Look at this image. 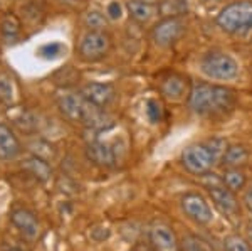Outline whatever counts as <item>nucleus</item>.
Segmentation results:
<instances>
[{"label": "nucleus", "mask_w": 252, "mask_h": 251, "mask_svg": "<svg viewBox=\"0 0 252 251\" xmlns=\"http://www.w3.org/2000/svg\"><path fill=\"white\" fill-rule=\"evenodd\" d=\"M223 248L225 251H252L249 241L239 234H230L223 240Z\"/></svg>", "instance_id": "25"}, {"label": "nucleus", "mask_w": 252, "mask_h": 251, "mask_svg": "<svg viewBox=\"0 0 252 251\" xmlns=\"http://www.w3.org/2000/svg\"><path fill=\"white\" fill-rule=\"evenodd\" d=\"M242 201H244V204H246V208L252 213V189H249V191L244 194V199Z\"/></svg>", "instance_id": "32"}, {"label": "nucleus", "mask_w": 252, "mask_h": 251, "mask_svg": "<svg viewBox=\"0 0 252 251\" xmlns=\"http://www.w3.org/2000/svg\"><path fill=\"white\" fill-rule=\"evenodd\" d=\"M22 169L29 172L32 177H35L39 182H47L49 179H51V174H52V169H51V165H49V160L40 159V157L34 155V153L24 159Z\"/></svg>", "instance_id": "15"}, {"label": "nucleus", "mask_w": 252, "mask_h": 251, "mask_svg": "<svg viewBox=\"0 0 252 251\" xmlns=\"http://www.w3.org/2000/svg\"><path fill=\"white\" fill-rule=\"evenodd\" d=\"M10 221H12V224H14L24 236L29 238V240H35V238L39 236V231H40L39 219L35 217L34 213L29 211V209H24V208L14 209V211L10 213Z\"/></svg>", "instance_id": "12"}, {"label": "nucleus", "mask_w": 252, "mask_h": 251, "mask_svg": "<svg viewBox=\"0 0 252 251\" xmlns=\"http://www.w3.org/2000/svg\"><path fill=\"white\" fill-rule=\"evenodd\" d=\"M251 222H252V217H251Z\"/></svg>", "instance_id": "36"}, {"label": "nucleus", "mask_w": 252, "mask_h": 251, "mask_svg": "<svg viewBox=\"0 0 252 251\" xmlns=\"http://www.w3.org/2000/svg\"><path fill=\"white\" fill-rule=\"evenodd\" d=\"M185 32V22L180 17H165L161 22H158L152 31V39L157 46L168 47L175 40L182 37Z\"/></svg>", "instance_id": "8"}, {"label": "nucleus", "mask_w": 252, "mask_h": 251, "mask_svg": "<svg viewBox=\"0 0 252 251\" xmlns=\"http://www.w3.org/2000/svg\"><path fill=\"white\" fill-rule=\"evenodd\" d=\"M126 9H128L131 19L140 24H146L155 15V7L150 2H143V0H129L126 3Z\"/></svg>", "instance_id": "17"}, {"label": "nucleus", "mask_w": 252, "mask_h": 251, "mask_svg": "<svg viewBox=\"0 0 252 251\" xmlns=\"http://www.w3.org/2000/svg\"><path fill=\"white\" fill-rule=\"evenodd\" d=\"M111 47V37L104 31H88L79 42V58L86 63L103 59Z\"/></svg>", "instance_id": "6"}, {"label": "nucleus", "mask_w": 252, "mask_h": 251, "mask_svg": "<svg viewBox=\"0 0 252 251\" xmlns=\"http://www.w3.org/2000/svg\"><path fill=\"white\" fill-rule=\"evenodd\" d=\"M145 111H146V116H148L150 123H160L161 118H163V108L161 105L158 103L157 100H148L145 105Z\"/></svg>", "instance_id": "27"}, {"label": "nucleus", "mask_w": 252, "mask_h": 251, "mask_svg": "<svg viewBox=\"0 0 252 251\" xmlns=\"http://www.w3.org/2000/svg\"><path fill=\"white\" fill-rule=\"evenodd\" d=\"M81 95L94 107L106 108L116 96V90L111 83H88L81 88Z\"/></svg>", "instance_id": "11"}, {"label": "nucleus", "mask_w": 252, "mask_h": 251, "mask_svg": "<svg viewBox=\"0 0 252 251\" xmlns=\"http://www.w3.org/2000/svg\"><path fill=\"white\" fill-rule=\"evenodd\" d=\"M22 152V145L7 123H0V160H15Z\"/></svg>", "instance_id": "13"}, {"label": "nucleus", "mask_w": 252, "mask_h": 251, "mask_svg": "<svg viewBox=\"0 0 252 251\" xmlns=\"http://www.w3.org/2000/svg\"><path fill=\"white\" fill-rule=\"evenodd\" d=\"M205 145L210 148V152H212L215 162L220 160L223 157V153H225V150H227V143H225V140H223V139H212V140L207 142Z\"/></svg>", "instance_id": "29"}, {"label": "nucleus", "mask_w": 252, "mask_h": 251, "mask_svg": "<svg viewBox=\"0 0 252 251\" xmlns=\"http://www.w3.org/2000/svg\"><path fill=\"white\" fill-rule=\"evenodd\" d=\"M182 164L193 176H205L217 162H215L212 152L205 143H195L189 145L182 152Z\"/></svg>", "instance_id": "5"}, {"label": "nucleus", "mask_w": 252, "mask_h": 251, "mask_svg": "<svg viewBox=\"0 0 252 251\" xmlns=\"http://www.w3.org/2000/svg\"><path fill=\"white\" fill-rule=\"evenodd\" d=\"M58 108L69 121L81 123L91 130H108L113 127L111 118L103 111V108L93 103L78 93H64L58 98Z\"/></svg>", "instance_id": "1"}, {"label": "nucleus", "mask_w": 252, "mask_h": 251, "mask_svg": "<svg viewBox=\"0 0 252 251\" xmlns=\"http://www.w3.org/2000/svg\"><path fill=\"white\" fill-rule=\"evenodd\" d=\"M91 238L97 243L104 241L109 238V229L108 228H93L91 229Z\"/></svg>", "instance_id": "31"}, {"label": "nucleus", "mask_w": 252, "mask_h": 251, "mask_svg": "<svg viewBox=\"0 0 252 251\" xmlns=\"http://www.w3.org/2000/svg\"><path fill=\"white\" fill-rule=\"evenodd\" d=\"M223 185H225L227 189H230L232 192H239L242 191L244 187H246L247 184V177L246 174L242 171H239V167H229L225 172H223Z\"/></svg>", "instance_id": "18"}, {"label": "nucleus", "mask_w": 252, "mask_h": 251, "mask_svg": "<svg viewBox=\"0 0 252 251\" xmlns=\"http://www.w3.org/2000/svg\"><path fill=\"white\" fill-rule=\"evenodd\" d=\"M136 251H155V248H153L152 245H140L136 248Z\"/></svg>", "instance_id": "33"}, {"label": "nucleus", "mask_w": 252, "mask_h": 251, "mask_svg": "<svg viewBox=\"0 0 252 251\" xmlns=\"http://www.w3.org/2000/svg\"><path fill=\"white\" fill-rule=\"evenodd\" d=\"M15 125H17V127L22 132L31 133V132L35 130V127H37V121H35V118H34V115H32V113L26 111V113H20L17 118H15Z\"/></svg>", "instance_id": "28"}, {"label": "nucleus", "mask_w": 252, "mask_h": 251, "mask_svg": "<svg viewBox=\"0 0 252 251\" xmlns=\"http://www.w3.org/2000/svg\"><path fill=\"white\" fill-rule=\"evenodd\" d=\"M189 10L187 0H165L160 5V14L165 17H180Z\"/></svg>", "instance_id": "23"}, {"label": "nucleus", "mask_w": 252, "mask_h": 251, "mask_svg": "<svg viewBox=\"0 0 252 251\" xmlns=\"http://www.w3.org/2000/svg\"><path fill=\"white\" fill-rule=\"evenodd\" d=\"M200 71L209 79L232 81L239 76V63L225 52H207L200 59Z\"/></svg>", "instance_id": "4"}, {"label": "nucleus", "mask_w": 252, "mask_h": 251, "mask_svg": "<svg viewBox=\"0 0 252 251\" xmlns=\"http://www.w3.org/2000/svg\"><path fill=\"white\" fill-rule=\"evenodd\" d=\"M182 211L185 213V216L189 219H192L195 224L198 226H207L210 224L214 219L212 208L209 206V202L205 201V197L202 194L197 192H189L182 197L180 201Z\"/></svg>", "instance_id": "7"}, {"label": "nucleus", "mask_w": 252, "mask_h": 251, "mask_svg": "<svg viewBox=\"0 0 252 251\" xmlns=\"http://www.w3.org/2000/svg\"><path fill=\"white\" fill-rule=\"evenodd\" d=\"M209 194L212 197V202L215 208L220 211L223 216H227L229 219H234L241 214V206L239 201L235 197V192H232L230 189H227L223 185V180L219 184L209 185Z\"/></svg>", "instance_id": "9"}, {"label": "nucleus", "mask_w": 252, "mask_h": 251, "mask_svg": "<svg viewBox=\"0 0 252 251\" xmlns=\"http://www.w3.org/2000/svg\"><path fill=\"white\" fill-rule=\"evenodd\" d=\"M106 17L109 20H120L123 17V5L118 0H111L106 5Z\"/></svg>", "instance_id": "30"}, {"label": "nucleus", "mask_w": 252, "mask_h": 251, "mask_svg": "<svg viewBox=\"0 0 252 251\" xmlns=\"http://www.w3.org/2000/svg\"><path fill=\"white\" fill-rule=\"evenodd\" d=\"M20 29H22V24H20L17 15H14V14H7L5 17L2 19V22H0V32H2L3 39H5L7 42L17 39V36L20 34Z\"/></svg>", "instance_id": "20"}, {"label": "nucleus", "mask_w": 252, "mask_h": 251, "mask_svg": "<svg viewBox=\"0 0 252 251\" xmlns=\"http://www.w3.org/2000/svg\"><path fill=\"white\" fill-rule=\"evenodd\" d=\"M209 2H222V0H209Z\"/></svg>", "instance_id": "35"}, {"label": "nucleus", "mask_w": 252, "mask_h": 251, "mask_svg": "<svg viewBox=\"0 0 252 251\" xmlns=\"http://www.w3.org/2000/svg\"><path fill=\"white\" fill-rule=\"evenodd\" d=\"M15 98V88L14 81L7 72L0 71V103L5 105V107H12Z\"/></svg>", "instance_id": "21"}, {"label": "nucleus", "mask_w": 252, "mask_h": 251, "mask_svg": "<svg viewBox=\"0 0 252 251\" xmlns=\"http://www.w3.org/2000/svg\"><path fill=\"white\" fill-rule=\"evenodd\" d=\"M84 26L89 31H104V27L108 26V17L106 14L99 10H89L84 14Z\"/></svg>", "instance_id": "24"}, {"label": "nucleus", "mask_w": 252, "mask_h": 251, "mask_svg": "<svg viewBox=\"0 0 252 251\" xmlns=\"http://www.w3.org/2000/svg\"><path fill=\"white\" fill-rule=\"evenodd\" d=\"M235 103L234 91L225 86H215L209 83L193 84L189 93L190 110L202 116L223 115L225 111L232 110Z\"/></svg>", "instance_id": "2"}, {"label": "nucleus", "mask_w": 252, "mask_h": 251, "mask_svg": "<svg viewBox=\"0 0 252 251\" xmlns=\"http://www.w3.org/2000/svg\"><path fill=\"white\" fill-rule=\"evenodd\" d=\"M160 90H161V95H163L166 100L180 101L187 95L189 84H187L185 78H182V76H177V74H172V76H168L166 79H163Z\"/></svg>", "instance_id": "16"}, {"label": "nucleus", "mask_w": 252, "mask_h": 251, "mask_svg": "<svg viewBox=\"0 0 252 251\" xmlns=\"http://www.w3.org/2000/svg\"><path fill=\"white\" fill-rule=\"evenodd\" d=\"M180 251H214L204 238L197 234H187L180 240Z\"/></svg>", "instance_id": "22"}, {"label": "nucleus", "mask_w": 252, "mask_h": 251, "mask_svg": "<svg viewBox=\"0 0 252 251\" xmlns=\"http://www.w3.org/2000/svg\"><path fill=\"white\" fill-rule=\"evenodd\" d=\"M247 159H249V152H247V148L242 147V145H229L222 157V160L225 162L227 167H239V165H244L247 162Z\"/></svg>", "instance_id": "19"}, {"label": "nucleus", "mask_w": 252, "mask_h": 251, "mask_svg": "<svg viewBox=\"0 0 252 251\" xmlns=\"http://www.w3.org/2000/svg\"><path fill=\"white\" fill-rule=\"evenodd\" d=\"M217 24L225 32L244 36L252 32V2L241 0L227 5L217 17Z\"/></svg>", "instance_id": "3"}, {"label": "nucleus", "mask_w": 252, "mask_h": 251, "mask_svg": "<svg viewBox=\"0 0 252 251\" xmlns=\"http://www.w3.org/2000/svg\"><path fill=\"white\" fill-rule=\"evenodd\" d=\"M64 51H66V47H64L61 42H47L39 47L37 54L44 59H58L63 56Z\"/></svg>", "instance_id": "26"}, {"label": "nucleus", "mask_w": 252, "mask_h": 251, "mask_svg": "<svg viewBox=\"0 0 252 251\" xmlns=\"http://www.w3.org/2000/svg\"><path fill=\"white\" fill-rule=\"evenodd\" d=\"M7 251H26V250H24L22 246H10V248L7 250Z\"/></svg>", "instance_id": "34"}, {"label": "nucleus", "mask_w": 252, "mask_h": 251, "mask_svg": "<svg viewBox=\"0 0 252 251\" xmlns=\"http://www.w3.org/2000/svg\"><path fill=\"white\" fill-rule=\"evenodd\" d=\"M86 157L97 167H115L116 164V155L115 150L109 147L108 143L99 140H94L91 143H88L86 147Z\"/></svg>", "instance_id": "14"}, {"label": "nucleus", "mask_w": 252, "mask_h": 251, "mask_svg": "<svg viewBox=\"0 0 252 251\" xmlns=\"http://www.w3.org/2000/svg\"><path fill=\"white\" fill-rule=\"evenodd\" d=\"M148 238L150 245L155 248V251H180V241H178L177 234L166 224L152 226Z\"/></svg>", "instance_id": "10"}]
</instances>
